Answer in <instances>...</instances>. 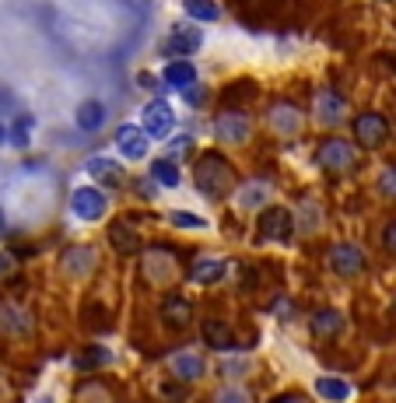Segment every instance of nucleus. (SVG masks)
Here are the masks:
<instances>
[{
	"label": "nucleus",
	"mask_w": 396,
	"mask_h": 403,
	"mask_svg": "<svg viewBox=\"0 0 396 403\" xmlns=\"http://www.w3.org/2000/svg\"><path fill=\"white\" fill-rule=\"evenodd\" d=\"M197 186H200L203 197H210V200H225V197L238 186L235 168L221 158L218 151H203L200 161H197Z\"/></svg>",
	"instance_id": "nucleus-1"
},
{
	"label": "nucleus",
	"mask_w": 396,
	"mask_h": 403,
	"mask_svg": "<svg viewBox=\"0 0 396 403\" xmlns=\"http://www.w3.org/2000/svg\"><path fill=\"white\" fill-rule=\"evenodd\" d=\"M256 228H260V235L267 242H288L295 235V214H291L288 207H267V210L260 214Z\"/></svg>",
	"instance_id": "nucleus-2"
},
{
	"label": "nucleus",
	"mask_w": 396,
	"mask_h": 403,
	"mask_svg": "<svg viewBox=\"0 0 396 403\" xmlns=\"http://www.w3.org/2000/svg\"><path fill=\"white\" fill-rule=\"evenodd\" d=\"M390 137V120L382 113H361L355 120V141L361 148H379Z\"/></svg>",
	"instance_id": "nucleus-3"
},
{
	"label": "nucleus",
	"mask_w": 396,
	"mask_h": 403,
	"mask_svg": "<svg viewBox=\"0 0 396 403\" xmlns=\"http://www.w3.org/2000/svg\"><path fill=\"white\" fill-rule=\"evenodd\" d=\"M326 260H330V270H333V274H340V277H355V274L365 270V252H361L357 245H351V242L333 245Z\"/></svg>",
	"instance_id": "nucleus-4"
},
{
	"label": "nucleus",
	"mask_w": 396,
	"mask_h": 403,
	"mask_svg": "<svg viewBox=\"0 0 396 403\" xmlns=\"http://www.w3.org/2000/svg\"><path fill=\"white\" fill-rule=\"evenodd\" d=\"M316 158H319L323 168L344 172V168H351V165H355V148H351L347 141H340V137H330V141H323V144H319Z\"/></svg>",
	"instance_id": "nucleus-5"
},
{
	"label": "nucleus",
	"mask_w": 396,
	"mask_h": 403,
	"mask_svg": "<svg viewBox=\"0 0 396 403\" xmlns=\"http://www.w3.org/2000/svg\"><path fill=\"white\" fill-rule=\"evenodd\" d=\"M141 130H144L148 137H168V133L176 130V113H172V106H168V102H151V106L144 109V116H141Z\"/></svg>",
	"instance_id": "nucleus-6"
},
{
	"label": "nucleus",
	"mask_w": 396,
	"mask_h": 403,
	"mask_svg": "<svg viewBox=\"0 0 396 403\" xmlns=\"http://www.w3.org/2000/svg\"><path fill=\"white\" fill-rule=\"evenodd\" d=\"M71 207H74V214L81 221H98L106 214V197L95 186H81L78 193L71 197Z\"/></svg>",
	"instance_id": "nucleus-7"
},
{
	"label": "nucleus",
	"mask_w": 396,
	"mask_h": 403,
	"mask_svg": "<svg viewBox=\"0 0 396 403\" xmlns=\"http://www.w3.org/2000/svg\"><path fill=\"white\" fill-rule=\"evenodd\" d=\"M161 320H165V326H172V330H186V326L193 322V305H190V298H183V295H165V298H161Z\"/></svg>",
	"instance_id": "nucleus-8"
},
{
	"label": "nucleus",
	"mask_w": 396,
	"mask_h": 403,
	"mask_svg": "<svg viewBox=\"0 0 396 403\" xmlns=\"http://www.w3.org/2000/svg\"><path fill=\"white\" fill-rule=\"evenodd\" d=\"M116 148L123 158H148V133L141 126L126 123L116 130Z\"/></svg>",
	"instance_id": "nucleus-9"
},
{
	"label": "nucleus",
	"mask_w": 396,
	"mask_h": 403,
	"mask_svg": "<svg viewBox=\"0 0 396 403\" xmlns=\"http://www.w3.org/2000/svg\"><path fill=\"white\" fill-rule=\"evenodd\" d=\"M214 126H218V137L228 141V144H242L249 137V120L242 113H221Z\"/></svg>",
	"instance_id": "nucleus-10"
},
{
	"label": "nucleus",
	"mask_w": 396,
	"mask_h": 403,
	"mask_svg": "<svg viewBox=\"0 0 396 403\" xmlns=\"http://www.w3.org/2000/svg\"><path fill=\"white\" fill-rule=\"evenodd\" d=\"M60 263H64V270H67L71 277H84V274H91V267H95V252H91L88 245H74V249H67V252L60 256Z\"/></svg>",
	"instance_id": "nucleus-11"
},
{
	"label": "nucleus",
	"mask_w": 396,
	"mask_h": 403,
	"mask_svg": "<svg viewBox=\"0 0 396 403\" xmlns=\"http://www.w3.org/2000/svg\"><path fill=\"white\" fill-rule=\"evenodd\" d=\"M109 242H113V249H116L119 256H133V252L141 249V235H137L130 225H123V221H116V225L109 228Z\"/></svg>",
	"instance_id": "nucleus-12"
},
{
	"label": "nucleus",
	"mask_w": 396,
	"mask_h": 403,
	"mask_svg": "<svg viewBox=\"0 0 396 403\" xmlns=\"http://www.w3.org/2000/svg\"><path fill=\"white\" fill-rule=\"evenodd\" d=\"M309 330H313L316 337H333V333L344 330V312H337V309H319V312H313Z\"/></svg>",
	"instance_id": "nucleus-13"
},
{
	"label": "nucleus",
	"mask_w": 396,
	"mask_h": 403,
	"mask_svg": "<svg viewBox=\"0 0 396 403\" xmlns=\"http://www.w3.org/2000/svg\"><path fill=\"white\" fill-rule=\"evenodd\" d=\"M168 49L172 53H197L200 49V32L193 25H179V29H172V36H168Z\"/></svg>",
	"instance_id": "nucleus-14"
},
{
	"label": "nucleus",
	"mask_w": 396,
	"mask_h": 403,
	"mask_svg": "<svg viewBox=\"0 0 396 403\" xmlns=\"http://www.w3.org/2000/svg\"><path fill=\"white\" fill-rule=\"evenodd\" d=\"M172 372H176V379L193 382V379L203 375V358H200V354H190V351H183V354L172 358Z\"/></svg>",
	"instance_id": "nucleus-15"
},
{
	"label": "nucleus",
	"mask_w": 396,
	"mask_h": 403,
	"mask_svg": "<svg viewBox=\"0 0 396 403\" xmlns=\"http://www.w3.org/2000/svg\"><path fill=\"white\" fill-rule=\"evenodd\" d=\"M203 340L210 347H218V351H228L235 344V333H232V326H225L221 320H210V322H203Z\"/></svg>",
	"instance_id": "nucleus-16"
},
{
	"label": "nucleus",
	"mask_w": 396,
	"mask_h": 403,
	"mask_svg": "<svg viewBox=\"0 0 396 403\" xmlns=\"http://www.w3.org/2000/svg\"><path fill=\"white\" fill-rule=\"evenodd\" d=\"M316 393L330 403H344L351 397V386L344 379H337V375H323V379H316Z\"/></svg>",
	"instance_id": "nucleus-17"
},
{
	"label": "nucleus",
	"mask_w": 396,
	"mask_h": 403,
	"mask_svg": "<svg viewBox=\"0 0 396 403\" xmlns=\"http://www.w3.org/2000/svg\"><path fill=\"white\" fill-rule=\"evenodd\" d=\"M88 172H91L98 183H106V186H119V179H123L119 165L116 161H109V158H91L88 161Z\"/></svg>",
	"instance_id": "nucleus-18"
},
{
	"label": "nucleus",
	"mask_w": 396,
	"mask_h": 403,
	"mask_svg": "<svg viewBox=\"0 0 396 403\" xmlns=\"http://www.w3.org/2000/svg\"><path fill=\"white\" fill-rule=\"evenodd\" d=\"M270 123H274V130H280V133H295L298 123H302V116H298V109H291V106H274V109H270Z\"/></svg>",
	"instance_id": "nucleus-19"
},
{
	"label": "nucleus",
	"mask_w": 396,
	"mask_h": 403,
	"mask_svg": "<svg viewBox=\"0 0 396 403\" xmlns=\"http://www.w3.org/2000/svg\"><path fill=\"white\" fill-rule=\"evenodd\" d=\"M197 284H214L225 277V263L221 260H197V267H193V274H190Z\"/></svg>",
	"instance_id": "nucleus-20"
},
{
	"label": "nucleus",
	"mask_w": 396,
	"mask_h": 403,
	"mask_svg": "<svg viewBox=\"0 0 396 403\" xmlns=\"http://www.w3.org/2000/svg\"><path fill=\"white\" fill-rule=\"evenodd\" d=\"M193 78H197V71H193L186 60H179V63H168V67H165V81H168V84H176V88L193 84Z\"/></svg>",
	"instance_id": "nucleus-21"
},
{
	"label": "nucleus",
	"mask_w": 396,
	"mask_h": 403,
	"mask_svg": "<svg viewBox=\"0 0 396 403\" xmlns=\"http://www.w3.org/2000/svg\"><path fill=\"white\" fill-rule=\"evenodd\" d=\"M102 120H106L102 102H84V106L78 109V126H81V130H95Z\"/></svg>",
	"instance_id": "nucleus-22"
},
{
	"label": "nucleus",
	"mask_w": 396,
	"mask_h": 403,
	"mask_svg": "<svg viewBox=\"0 0 396 403\" xmlns=\"http://www.w3.org/2000/svg\"><path fill=\"white\" fill-rule=\"evenodd\" d=\"M186 14L200 18V21H218V4L214 0H183Z\"/></svg>",
	"instance_id": "nucleus-23"
},
{
	"label": "nucleus",
	"mask_w": 396,
	"mask_h": 403,
	"mask_svg": "<svg viewBox=\"0 0 396 403\" xmlns=\"http://www.w3.org/2000/svg\"><path fill=\"white\" fill-rule=\"evenodd\" d=\"M151 175L158 179L161 186H179V168H176V161L172 158H158L151 165Z\"/></svg>",
	"instance_id": "nucleus-24"
},
{
	"label": "nucleus",
	"mask_w": 396,
	"mask_h": 403,
	"mask_svg": "<svg viewBox=\"0 0 396 403\" xmlns=\"http://www.w3.org/2000/svg\"><path fill=\"white\" fill-rule=\"evenodd\" d=\"M25 326H29V316H25V312L0 309V330H7V333H25Z\"/></svg>",
	"instance_id": "nucleus-25"
},
{
	"label": "nucleus",
	"mask_w": 396,
	"mask_h": 403,
	"mask_svg": "<svg viewBox=\"0 0 396 403\" xmlns=\"http://www.w3.org/2000/svg\"><path fill=\"white\" fill-rule=\"evenodd\" d=\"M109 362H113V354H109L106 347H88L78 364L81 368H98V364H109Z\"/></svg>",
	"instance_id": "nucleus-26"
},
{
	"label": "nucleus",
	"mask_w": 396,
	"mask_h": 403,
	"mask_svg": "<svg viewBox=\"0 0 396 403\" xmlns=\"http://www.w3.org/2000/svg\"><path fill=\"white\" fill-rule=\"evenodd\" d=\"M214 403H249V397H245L238 386H225V389L214 393Z\"/></svg>",
	"instance_id": "nucleus-27"
},
{
	"label": "nucleus",
	"mask_w": 396,
	"mask_h": 403,
	"mask_svg": "<svg viewBox=\"0 0 396 403\" xmlns=\"http://www.w3.org/2000/svg\"><path fill=\"white\" fill-rule=\"evenodd\" d=\"M172 225H179V228H203V218L190 214V210H176L172 214Z\"/></svg>",
	"instance_id": "nucleus-28"
},
{
	"label": "nucleus",
	"mask_w": 396,
	"mask_h": 403,
	"mask_svg": "<svg viewBox=\"0 0 396 403\" xmlns=\"http://www.w3.org/2000/svg\"><path fill=\"white\" fill-rule=\"evenodd\" d=\"M340 113H344V102H337L333 95H326V98H323V116H326V120H337Z\"/></svg>",
	"instance_id": "nucleus-29"
},
{
	"label": "nucleus",
	"mask_w": 396,
	"mask_h": 403,
	"mask_svg": "<svg viewBox=\"0 0 396 403\" xmlns=\"http://www.w3.org/2000/svg\"><path fill=\"white\" fill-rule=\"evenodd\" d=\"M379 186H382V193H386V197H396V168H386V172H382Z\"/></svg>",
	"instance_id": "nucleus-30"
},
{
	"label": "nucleus",
	"mask_w": 396,
	"mask_h": 403,
	"mask_svg": "<svg viewBox=\"0 0 396 403\" xmlns=\"http://www.w3.org/2000/svg\"><path fill=\"white\" fill-rule=\"evenodd\" d=\"M382 245H386V252H393L396 256V221L393 225H386V232H382Z\"/></svg>",
	"instance_id": "nucleus-31"
},
{
	"label": "nucleus",
	"mask_w": 396,
	"mask_h": 403,
	"mask_svg": "<svg viewBox=\"0 0 396 403\" xmlns=\"http://www.w3.org/2000/svg\"><path fill=\"white\" fill-rule=\"evenodd\" d=\"M263 200V190H245V193H242V203H245V207H253V203H260Z\"/></svg>",
	"instance_id": "nucleus-32"
},
{
	"label": "nucleus",
	"mask_w": 396,
	"mask_h": 403,
	"mask_svg": "<svg viewBox=\"0 0 396 403\" xmlns=\"http://www.w3.org/2000/svg\"><path fill=\"white\" fill-rule=\"evenodd\" d=\"M161 397L165 400H179L183 397V386H161Z\"/></svg>",
	"instance_id": "nucleus-33"
},
{
	"label": "nucleus",
	"mask_w": 396,
	"mask_h": 403,
	"mask_svg": "<svg viewBox=\"0 0 396 403\" xmlns=\"http://www.w3.org/2000/svg\"><path fill=\"white\" fill-rule=\"evenodd\" d=\"M11 270H14V260H11L7 252H0V277H4V274H11Z\"/></svg>",
	"instance_id": "nucleus-34"
},
{
	"label": "nucleus",
	"mask_w": 396,
	"mask_h": 403,
	"mask_svg": "<svg viewBox=\"0 0 396 403\" xmlns=\"http://www.w3.org/2000/svg\"><path fill=\"white\" fill-rule=\"evenodd\" d=\"M270 403H305V400H302L298 393H284V397H274Z\"/></svg>",
	"instance_id": "nucleus-35"
},
{
	"label": "nucleus",
	"mask_w": 396,
	"mask_h": 403,
	"mask_svg": "<svg viewBox=\"0 0 396 403\" xmlns=\"http://www.w3.org/2000/svg\"><path fill=\"white\" fill-rule=\"evenodd\" d=\"M0 228H4V214H0Z\"/></svg>",
	"instance_id": "nucleus-36"
}]
</instances>
